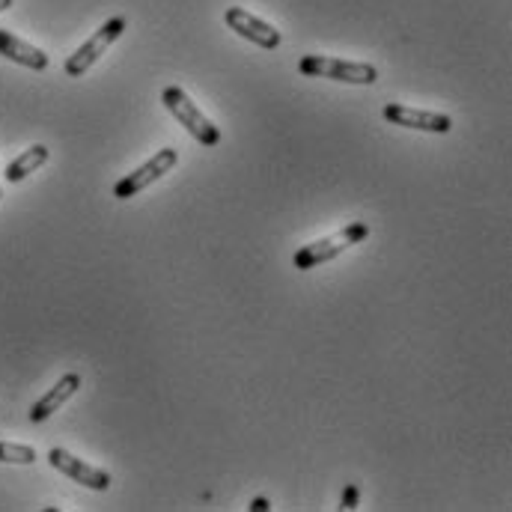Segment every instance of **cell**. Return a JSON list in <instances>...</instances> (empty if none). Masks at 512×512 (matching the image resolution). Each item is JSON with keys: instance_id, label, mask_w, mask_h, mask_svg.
I'll use <instances>...</instances> for the list:
<instances>
[{"instance_id": "cell-1", "label": "cell", "mask_w": 512, "mask_h": 512, "mask_svg": "<svg viewBox=\"0 0 512 512\" xmlns=\"http://www.w3.org/2000/svg\"><path fill=\"white\" fill-rule=\"evenodd\" d=\"M367 236H370V227H367L364 221H355V224L343 227V230H340V233H334V236H325V239H319V242L304 245L298 254L292 256V265H295L298 271L319 268V265H325V262L337 259L343 251H349L352 245H361Z\"/></svg>"}, {"instance_id": "cell-2", "label": "cell", "mask_w": 512, "mask_h": 512, "mask_svg": "<svg viewBox=\"0 0 512 512\" xmlns=\"http://www.w3.org/2000/svg\"><path fill=\"white\" fill-rule=\"evenodd\" d=\"M298 72L304 78H328V81H343V84H376L379 81V69L370 63H352V60H337V57H322V54L301 57Z\"/></svg>"}, {"instance_id": "cell-3", "label": "cell", "mask_w": 512, "mask_h": 512, "mask_svg": "<svg viewBox=\"0 0 512 512\" xmlns=\"http://www.w3.org/2000/svg\"><path fill=\"white\" fill-rule=\"evenodd\" d=\"M161 102H164V108L176 117V123L185 126V131H188L191 137H197L203 146H218V143H221V128L215 126V123L188 99V93H185L182 87H167V90L161 93Z\"/></svg>"}, {"instance_id": "cell-4", "label": "cell", "mask_w": 512, "mask_h": 512, "mask_svg": "<svg viewBox=\"0 0 512 512\" xmlns=\"http://www.w3.org/2000/svg\"><path fill=\"white\" fill-rule=\"evenodd\" d=\"M128 21L123 15H117V18H111V21H105L75 54H69V60H66V75L69 78H81L87 69H93L99 60H102V54L126 33Z\"/></svg>"}, {"instance_id": "cell-5", "label": "cell", "mask_w": 512, "mask_h": 512, "mask_svg": "<svg viewBox=\"0 0 512 512\" xmlns=\"http://www.w3.org/2000/svg\"><path fill=\"white\" fill-rule=\"evenodd\" d=\"M176 161H179L176 149H158L146 164H140L134 173H128L126 179H120V182H117L114 197H117V200L137 197V194H140V191H146L152 182H158L161 176H167V173L176 167Z\"/></svg>"}, {"instance_id": "cell-6", "label": "cell", "mask_w": 512, "mask_h": 512, "mask_svg": "<svg viewBox=\"0 0 512 512\" xmlns=\"http://www.w3.org/2000/svg\"><path fill=\"white\" fill-rule=\"evenodd\" d=\"M48 462H51L54 471L66 474L69 480H75V483H81V486H87V489H93V492H108V489H111V474H108V471H102V468H96V465H87L84 459L72 456V453L63 450V447H54V450L48 453Z\"/></svg>"}, {"instance_id": "cell-7", "label": "cell", "mask_w": 512, "mask_h": 512, "mask_svg": "<svg viewBox=\"0 0 512 512\" xmlns=\"http://www.w3.org/2000/svg\"><path fill=\"white\" fill-rule=\"evenodd\" d=\"M224 21H227V27H230L233 33H239L242 39L254 42V45L265 48V51H274V48L280 45V30H277L274 24L256 18L254 12H248L245 6H230V9L224 12Z\"/></svg>"}, {"instance_id": "cell-8", "label": "cell", "mask_w": 512, "mask_h": 512, "mask_svg": "<svg viewBox=\"0 0 512 512\" xmlns=\"http://www.w3.org/2000/svg\"><path fill=\"white\" fill-rule=\"evenodd\" d=\"M382 117L390 123V126L417 128V131H432V134H447V131L453 128V120H450L447 114H438V111H420V108L399 105V102L384 105Z\"/></svg>"}, {"instance_id": "cell-9", "label": "cell", "mask_w": 512, "mask_h": 512, "mask_svg": "<svg viewBox=\"0 0 512 512\" xmlns=\"http://www.w3.org/2000/svg\"><path fill=\"white\" fill-rule=\"evenodd\" d=\"M78 390H81V376H78V373H66L60 382L54 384V387L30 408V420H33V423H45V420H48L54 411H60Z\"/></svg>"}, {"instance_id": "cell-10", "label": "cell", "mask_w": 512, "mask_h": 512, "mask_svg": "<svg viewBox=\"0 0 512 512\" xmlns=\"http://www.w3.org/2000/svg\"><path fill=\"white\" fill-rule=\"evenodd\" d=\"M0 57L24 66V69H33V72H42L48 69V54L18 36H12L9 30H0Z\"/></svg>"}, {"instance_id": "cell-11", "label": "cell", "mask_w": 512, "mask_h": 512, "mask_svg": "<svg viewBox=\"0 0 512 512\" xmlns=\"http://www.w3.org/2000/svg\"><path fill=\"white\" fill-rule=\"evenodd\" d=\"M51 158V152H48V146H42V143H33L30 149H24L15 161H9V167L3 170V176H6V182H21V179H27L33 170H39L45 161Z\"/></svg>"}, {"instance_id": "cell-12", "label": "cell", "mask_w": 512, "mask_h": 512, "mask_svg": "<svg viewBox=\"0 0 512 512\" xmlns=\"http://www.w3.org/2000/svg\"><path fill=\"white\" fill-rule=\"evenodd\" d=\"M0 462H9V465H33L36 462V450L27 447V444L0 441Z\"/></svg>"}, {"instance_id": "cell-13", "label": "cell", "mask_w": 512, "mask_h": 512, "mask_svg": "<svg viewBox=\"0 0 512 512\" xmlns=\"http://www.w3.org/2000/svg\"><path fill=\"white\" fill-rule=\"evenodd\" d=\"M358 501H361V489L358 486H346L343 501H340V510H358Z\"/></svg>"}, {"instance_id": "cell-14", "label": "cell", "mask_w": 512, "mask_h": 512, "mask_svg": "<svg viewBox=\"0 0 512 512\" xmlns=\"http://www.w3.org/2000/svg\"><path fill=\"white\" fill-rule=\"evenodd\" d=\"M251 510H254V512H265V510H271V504H268V498H254Z\"/></svg>"}, {"instance_id": "cell-15", "label": "cell", "mask_w": 512, "mask_h": 512, "mask_svg": "<svg viewBox=\"0 0 512 512\" xmlns=\"http://www.w3.org/2000/svg\"><path fill=\"white\" fill-rule=\"evenodd\" d=\"M12 6V0H0V12H6Z\"/></svg>"}, {"instance_id": "cell-16", "label": "cell", "mask_w": 512, "mask_h": 512, "mask_svg": "<svg viewBox=\"0 0 512 512\" xmlns=\"http://www.w3.org/2000/svg\"><path fill=\"white\" fill-rule=\"evenodd\" d=\"M0 197H3V191H0Z\"/></svg>"}]
</instances>
